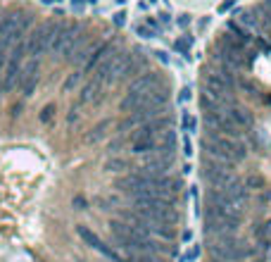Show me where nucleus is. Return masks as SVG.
I'll return each mask as SVG.
<instances>
[{
	"label": "nucleus",
	"instance_id": "obj_7",
	"mask_svg": "<svg viewBox=\"0 0 271 262\" xmlns=\"http://www.w3.org/2000/svg\"><path fill=\"white\" fill-rule=\"evenodd\" d=\"M136 33H138L140 38H155V36H157V31L150 29L148 24H136Z\"/></svg>",
	"mask_w": 271,
	"mask_h": 262
},
{
	"label": "nucleus",
	"instance_id": "obj_2",
	"mask_svg": "<svg viewBox=\"0 0 271 262\" xmlns=\"http://www.w3.org/2000/svg\"><path fill=\"white\" fill-rule=\"evenodd\" d=\"M19 74H22V60L19 58H10L5 62V74L0 79V88L2 91H12L19 86Z\"/></svg>",
	"mask_w": 271,
	"mask_h": 262
},
{
	"label": "nucleus",
	"instance_id": "obj_10",
	"mask_svg": "<svg viewBox=\"0 0 271 262\" xmlns=\"http://www.w3.org/2000/svg\"><path fill=\"white\" fill-rule=\"evenodd\" d=\"M188 46H190V41H188V38H183V41H176V46H174V48H176L179 53L188 55Z\"/></svg>",
	"mask_w": 271,
	"mask_h": 262
},
{
	"label": "nucleus",
	"instance_id": "obj_6",
	"mask_svg": "<svg viewBox=\"0 0 271 262\" xmlns=\"http://www.w3.org/2000/svg\"><path fill=\"white\" fill-rule=\"evenodd\" d=\"M81 81V72H74V74H69L67 79H64V84H62V91L64 93H69L72 88H76V84Z\"/></svg>",
	"mask_w": 271,
	"mask_h": 262
},
{
	"label": "nucleus",
	"instance_id": "obj_19",
	"mask_svg": "<svg viewBox=\"0 0 271 262\" xmlns=\"http://www.w3.org/2000/svg\"><path fill=\"white\" fill-rule=\"evenodd\" d=\"M148 2H155V0H148Z\"/></svg>",
	"mask_w": 271,
	"mask_h": 262
},
{
	"label": "nucleus",
	"instance_id": "obj_15",
	"mask_svg": "<svg viewBox=\"0 0 271 262\" xmlns=\"http://www.w3.org/2000/svg\"><path fill=\"white\" fill-rule=\"evenodd\" d=\"M179 24H181V27H188V24H190V17H188V15H181Z\"/></svg>",
	"mask_w": 271,
	"mask_h": 262
},
{
	"label": "nucleus",
	"instance_id": "obj_14",
	"mask_svg": "<svg viewBox=\"0 0 271 262\" xmlns=\"http://www.w3.org/2000/svg\"><path fill=\"white\" fill-rule=\"evenodd\" d=\"M231 7H233V0H226V2L219 7V12H226V10H231Z\"/></svg>",
	"mask_w": 271,
	"mask_h": 262
},
{
	"label": "nucleus",
	"instance_id": "obj_11",
	"mask_svg": "<svg viewBox=\"0 0 271 262\" xmlns=\"http://www.w3.org/2000/svg\"><path fill=\"white\" fill-rule=\"evenodd\" d=\"M112 22H114L117 27H124V24H126V12H124V10H121V12H117V15L112 17Z\"/></svg>",
	"mask_w": 271,
	"mask_h": 262
},
{
	"label": "nucleus",
	"instance_id": "obj_1",
	"mask_svg": "<svg viewBox=\"0 0 271 262\" xmlns=\"http://www.w3.org/2000/svg\"><path fill=\"white\" fill-rule=\"evenodd\" d=\"M38 86V60H31L22 67V74H19V88L24 95H31Z\"/></svg>",
	"mask_w": 271,
	"mask_h": 262
},
{
	"label": "nucleus",
	"instance_id": "obj_5",
	"mask_svg": "<svg viewBox=\"0 0 271 262\" xmlns=\"http://www.w3.org/2000/svg\"><path fill=\"white\" fill-rule=\"evenodd\" d=\"M241 24H245V27H259V12L257 10H245L243 17H241Z\"/></svg>",
	"mask_w": 271,
	"mask_h": 262
},
{
	"label": "nucleus",
	"instance_id": "obj_8",
	"mask_svg": "<svg viewBox=\"0 0 271 262\" xmlns=\"http://www.w3.org/2000/svg\"><path fill=\"white\" fill-rule=\"evenodd\" d=\"M257 12H259V17H267V19H271V0H264V2L257 7Z\"/></svg>",
	"mask_w": 271,
	"mask_h": 262
},
{
	"label": "nucleus",
	"instance_id": "obj_17",
	"mask_svg": "<svg viewBox=\"0 0 271 262\" xmlns=\"http://www.w3.org/2000/svg\"><path fill=\"white\" fill-rule=\"evenodd\" d=\"M160 22H162V24H169V15H166V12L160 15Z\"/></svg>",
	"mask_w": 271,
	"mask_h": 262
},
{
	"label": "nucleus",
	"instance_id": "obj_12",
	"mask_svg": "<svg viewBox=\"0 0 271 262\" xmlns=\"http://www.w3.org/2000/svg\"><path fill=\"white\" fill-rule=\"evenodd\" d=\"M145 24H148V27H150V29H160V22H157V19H155V17H148V22H145Z\"/></svg>",
	"mask_w": 271,
	"mask_h": 262
},
{
	"label": "nucleus",
	"instance_id": "obj_16",
	"mask_svg": "<svg viewBox=\"0 0 271 262\" xmlns=\"http://www.w3.org/2000/svg\"><path fill=\"white\" fill-rule=\"evenodd\" d=\"M155 55H157V58L162 60L164 64H169V58H166V53H162V50H157V53H155Z\"/></svg>",
	"mask_w": 271,
	"mask_h": 262
},
{
	"label": "nucleus",
	"instance_id": "obj_9",
	"mask_svg": "<svg viewBox=\"0 0 271 262\" xmlns=\"http://www.w3.org/2000/svg\"><path fill=\"white\" fill-rule=\"evenodd\" d=\"M53 115H55V105H45V108H43V112H41V122H43V124H48V122L53 119Z\"/></svg>",
	"mask_w": 271,
	"mask_h": 262
},
{
	"label": "nucleus",
	"instance_id": "obj_13",
	"mask_svg": "<svg viewBox=\"0 0 271 262\" xmlns=\"http://www.w3.org/2000/svg\"><path fill=\"white\" fill-rule=\"evenodd\" d=\"M72 7L74 10H83L86 7V0H72Z\"/></svg>",
	"mask_w": 271,
	"mask_h": 262
},
{
	"label": "nucleus",
	"instance_id": "obj_3",
	"mask_svg": "<svg viewBox=\"0 0 271 262\" xmlns=\"http://www.w3.org/2000/svg\"><path fill=\"white\" fill-rule=\"evenodd\" d=\"M22 27H19V22L15 19V17H5V19H0V46L5 48V43H17V41H22Z\"/></svg>",
	"mask_w": 271,
	"mask_h": 262
},
{
	"label": "nucleus",
	"instance_id": "obj_18",
	"mask_svg": "<svg viewBox=\"0 0 271 262\" xmlns=\"http://www.w3.org/2000/svg\"><path fill=\"white\" fill-rule=\"evenodd\" d=\"M43 5H53V2H62V0H41Z\"/></svg>",
	"mask_w": 271,
	"mask_h": 262
},
{
	"label": "nucleus",
	"instance_id": "obj_4",
	"mask_svg": "<svg viewBox=\"0 0 271 262\" xmlns=\"http://www.w3.org/2000/svg\"><path fill=\"white\" fill-rule=\"evenodd\" d=\"M76 33H79V27H64V24H62V29L55 33L53 43H50V53H53V55H62L64 48L76 38Z\"/></svg>",
	"mask_w": 271,
	"mask_h": 262
}]
</instances>
